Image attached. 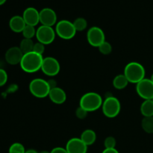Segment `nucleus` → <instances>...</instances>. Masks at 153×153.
<instances>
[{
    "label": "nucleus",
    "mask_w": 153,
    "mask_h": 153,
    "mask_svg": "<svg viewBox=\"0 0 153 153\" xmlns=\"http://www.w3.org/2000/svg\"><path fill=\"white\" fill-rule=\"evenodd\" d=\"M102 153H120V152H118L117 149L114 148V149H105Z\"/></svg>",
    "instance_id": "obj_32"
},
{
    "label": "nucleus",
    "mask_w": 153,
    "mask_h": 153,
    "mask_svg": "<svg viewBox=\"0 0 153 153\" xmlns=\"http://www.w3.org/2000/svg\"><path fill=\"white\" fill-rule=\"evenodd\" d=\"M56 36L55 30L52 27L41 25L36 31V38L37 41L44 45H49L53 43Z\"/></svg>",
    "instance_id": "obj_7"
},
{
    "label": "nucleus",
    "mask_w": 153,
    "mask_h": 153,
    "mask_svg": "<svg viewBox=\"0 0 153 153\" xmlns=\"http://www.w3.org/2000/svg\"><path fill=\"white\" fill-rule=\"evenodd\" d=\"M136 91L144 100L153 98V82L150 79H143L136 85Z\"/></svg>",
    "instance_id": "obj_10"
},
{
    "label": "nucleus",
    "mask_w": 153,
    "mask_h": 153,
    "mask_svg": "<svg viewBox=\"0 0 153 153\" xmlns=\"http://www.w3.org/2000/svg\"><path fill=\"white\" fill-rule=\"evenodd\" d=\"M36 31H37V29L35 28V27L32 26V25H26L24 28L22 34L24 38L32 39L34 36H36Z\"/></svg>",
    "instance_id": "obj_23"
},
{
    "label": "nucleus",
    "mask_w": 153,
    "mask_h": 153,
    "mask_svg": "<svg viewBox=\"0 0 153 153\" xmlns=\"http://www.w3.org/2000/svg\"><path fill=\"white\" fill-rule=\"evenodd\" d=\"M57 14L53 9L44 7L40 11V22L41 25L52 27L57 24Z\"/></svg>",
    "instance_id": "obj_11"
},
{
    "label": "nucleus",
    "mask_w": 153,
    "mask_h": 153,
    "mask_svg": "<svg viewBox=\"0 0 153 153\" xmlns=\"http://www.w3.org/2000/svg\"><path fill=\"white\" fill-rule=\"evenodd\" d=\"M102 103V98L100 94L95 92H89L85 94L81 97L79 106L88 112H92L100 108Z\"/></svg>",
    "instance_id": "obj_3"
},
{
    "label": "nucleus",
    "mask_w": 153,
    "mask_h": 153,
    "mask_svg": "<svg viewBox=\"0 0 153 153\" xmlns=\"http://www.w3.org/2000/svg\"><path fill=\"white\" fill-rule=\"evenodd\" d=\"M150 79H151V81H152V82H153V73L152 74V76H151V78H150Z\"/></svg>",
    "instance_id": "obj_36"
},
{
    "label": "nucleus",
    "mask_w": 153,
    "mask_h": 153,
    "mask_svg": "<svg viewBox=\"0 0 153 153\" xmlns=\"http://www.w3.org/2000/svg\"><path fill=\"white\" fill-rule=\"evenodd\" d=\"M66 149L68 153H87L88 146L80 137H73L67 141Z\"/></svg>",
    "instance_id": "obj_12"
},
{
    "label": "nucleus",
    "mask_w": 153,
    "mask_h": 153,
    "mask_svg": "<svg viewBox=\"0 0 153 153\" xmlns=\"http://www.w3.org/2000/svg\"><path fill=\"white\" fill-rule=\"evenodd\" d=\"M117 144L116 139L112 136L106 137L104 140V146L105 149H114L115 148Z\"/></svg>",
    "instance_id": "obj_26"
},
{
    "label": "nucleus",
    "mask_w": 153,
    "mask_h": 153,
    "mask_svg": "<svg viewBox=\"0 0 153 153\" xmlns=\"http://www.w3.org/2000/svg\"><path fill=\"white\" fill-rule=\"evenodd\" d=\"M6 1H7V0H0V5H2L3 4H4Z\"/></svg>",
    "instance_id": "obj_34"
},
{
    "label": "nucleus",
    "mask_w": 153,
    "mask_h": 153,
    "mask_svg": "<svg viewBox=\"0 0 153 153\" xmlns=\"http://www.w3.org/2000/svg\"><path fill=\"white\" fill-rule=\"evenodd\" d=\"M87 40L91 46L98 48L102 43L105 41V35L101 28L98 26H93L88 31Z\"/></svg>",
    "instance_id": "obj_9"
},
{
    "label": "nucleus",
    "mask_w": 153,
    "mask_h": 153,
    "mask_svg": "<svg viewBox=\"0 0 153 153\" xmlns=\"http://www.w3.org/2000/svg\"><path fill=\"white\" fill-rule=\"evenodd\" d=\"M23 55L24 54L21 51L20 48L17 46H13L7 49L4 56L7 64L10 65H16V64H20Z\"/></svg>",
    "instance_id": "obj_13"
},
{
    "label": "nucleus",
    "mask_w": 153,
    "mask_h": 153,
    "mask_svg": "<svg viewBox=\"0 0 153 153\" xmlns=\"http://www.w3.org/2000/svg\"><path fill=\"white\" fill-rule=\"evenodd\" d=\"M88 113H89V112H88L85 109L82 108L80 107V106H79L76 111V117L80 120L85 119V118L87 117V116H88Z\"/></svg>",
    "instance_id": "obj_28"
},
{
    "label": "nucleus",
    "mask_w": 153,
    "mask_h": 153,
    "mask_svg": "<svg viewBox=\"0 0 153 153\" xmlns=\"http://www.w3.org/2000/svg\"><path fill=\"white\" fill-rule=\"evenodd\" d=\"M43 61V55L31 52L24 54L19 65L21 69L25 73H34L41 70Z\"/></svg>",
    "instance_id": "obj_1"
},
{
    "label": "nucleus",
    "mask_w": 153,
    "mask_h": 153,
    "mask_svg": "<svg viewBox=\"0 0 153 153\" xmlns=\"http://www.w3.org/2000/svg\"><path fill=\"white\" fill-rule=\"evenodd\" d=\"M41 70L46 76L53 77L59 73L61 70V65L56 58L50 56L46 57L43 58Z\"/></svg>",
    "instance_id": "obj_8"
},
{
    "label": "nucleus",
    "mask_w": 153,
    "mask_h": 153,
    "mask_svg": "<svg viewBox=\"0 0 153 153\" xmlns=\"http://www.w3.org/2000/svg\"><path fill=\"white\" fill-rule=\"evenodd\" d=\"M7 73L3 69H0V87H2L7 83Z\"/></svg>",
    "instance_id": "obj_29"
},
{
    "label": "nucleus",
    "mask_w": 153,
    "mask_h": 153,
    "mask_svg": "<svg viewBox=\"0 0 153 153\" xmlns=\"http://www.w3.org/2000/svg\"><path fill=\"white\" fill-rule=\"evenodd\" d=\"M98 49H99V51L100 52V53H102V55H110L112 52L111 44L109 42L106 41V40L99 46Z\"/></svg>",
    "instance_id": "obj_24"
},
{
    "label": "nucleus",
    "mask_w": 153,
    "mask_h": 153,
    "mask_svg": "<svg viewBox=\"0 0 153 153\" xmlns=\"http://www.w3.org/2000/svg\"><path fill=\"white\" fill-rule=\"evenodd\" d=\"M39 153H51L50 152H49V151H41V152H39Z\"/></svg>",
    "instance_id": "obj_35"
},
{
    "label": "nucleus",
    "mask_w": 153,
    "mask_h": 153,
    "mask_svg": "<svg viewBox=\"0 0 153 153\" xmlns=\"http://www.w3.org/2000/svg\"><path fill=\"white\" fill-rule=\"evenodd\" d=\"M80 138L87 146H91L97 140V134L94 130L86 129L82 133Z\"/></svg>",
    "instance_id": "obj_17"
},
{
    "label": "nucleus",
    "mask_w": 153,
    "mask_h": 153,
    "mask_svg": "<svg viewBox=\"0 0 153 153\" xmlns=\"http://www.w3.org/2000/svg\"><path fill=\"white\" fill-rule=\"evenodd\" d=\"M51 153H68L67 152V149L66 148H63V147H55L54 149H52V151L50 152Z\"/></svg>",
    "instance_id": "obj_30"
},
{
    "label": "nucleus",
    "mask_w": 153,
    "mask_h": 153,
    "mask_svg": "<svg viewBox=\"0 0 153 153\" xmlns=\"http://www.w3.org/2000/svg\"><path fill=\"white\" fill-rule=\"evenodd\" d=\"M25 153H39V152H37V151L34 150V149H28V150L25 151Z\"/></svg>",
    "instance_id": "obj_33"
},
{
    "label": "nucleus",
    "mask_w": 153,
    "mask_h": 153,
    "mask_svg": "<svg viewBox=\"0 0 153 153\" xmlns=\"http://www.w3.org/2000/svg\"><path fill=\"white\" fill-rule=\"evenodd\" d=\"M140 113L144 117H153V101L152 100H144L140 105Z\"/></svg>",
    "instance_id": "obj_18"
},
{
    "label": "nucleus",
    "mask_w": 153,
    "mask_h": 153,
    "mask_svg": "<svg viewBox=\"0 0 153 153\" xmlns=\"http://www.w3.org/2000/svg\"><path fill=\"white\" fill-rule=\"evenodd\" d=\"M34 45V43L33 42L32 39L24 38L20 42V44H19V47L20 48L21 51L23 52V54H26L33 52Z\"/></svg>",
    "instance_id": "obj_20"
},
{
    "label": "nucleus",
    "mask_w": 153,
    "mask_h": 153,
    "mask_svg": "<svg viewBox=\"0 0 153 153\" xmlns=\"http://www.w3.org/2000/svg\"><path fill=\"white\" fill-rule=\"evenodd\" d=\"M152 101H153V98H152Z\"/></svg>",
    "instance_id": "obj_37"
},
{
    "label": "nucleus",
    "mask_w": 153,
    "mask_h": 153,
    "mask_svg": "<svg viewBox=\"0 0 153 153\" xmlns=\"http://www.w3.org/2000/svg\"><path fill=\"white\" fill-rule=\"evenodd\" d=\"M49 97L53 103L61 105L65 102L67 100V94L62 88L56 87L50 90Z\"/></svg>",
    "instance_id": "obj_15"
},
{
    "label": "nucleus",
    "mask_w": 153,
    "mask_h": 153,
    "mask_svg": "<svg viewBox=\"0 0 153 153\" xmlns=\"http://www.w3.org/2000/svg\"><path fill=\"white\" fill-rule=\"evenodd\" d=\"M128 83L129 82L124 74L117 75L113 80V86L117 90L125 89Z\"/></svg>",
    "instance_id": "obj_19"
},
{
    "label": "nucleus",
    "mask_w": 153,
    "mask_h": 153,
    "mask_svg": "<svg viewBox=\"0 0 153 153\" xmlns=\"http://www.w3.org/2000/svg\"><path fill=\"white\" fill-rule=\"evenodd\" d=\"M142 128L148 134H153V117H143L141 121Z\"/></svg>",
    "instance_id": "obj_21"
},
{
    "label": "nucleus",
    "mask_w": 153,
    "mask_h": 153,
    "mask_svg": "<svg viewBox=\"0 0 153 153\" xmlns=\"http://www.w3.org/2000/svg\"><path fill=\"white\" fill-rule=\"evenodd\" d=\"M102 108L105 116L108 118H114L118 116L120 112V102L116 97L110 96L103 101Z\"/></svg>",
    "instance_id": "obj_5"
},
{
    "label": "nucleus",
    "mask_w": 153,
    "mask_h": 153,
    "mask_svg": "<svg viewBox=\"0 0 153 153\" xmlns=\"http://www.w3.org/2000/svg\"><path fill=\"white\" fill-rule=\"evenodd\" d=\"M33 52H36V53L39 54V55H43V54L45 52V45L38 41L37 43H34Z\"/></svg>",
    "instance_id": "obj_27"
},
{
    "label": "nucleus",
    "mask_w": 153,
    "mask_h": 153,
    "mask_svg": "<svg viewBox=\"0 0 153 153\" xmlns=\"http://www.w3.org/2000/svg\"><path fill=\"white\" fill-rule=\"evenodd\" d=\"M55 30L57 35L64 40H70L73 38L77 32L73 22L67 19H62L57 22Z\"/></svg>",
    "instance_id": "obj_6"
},
{
    "label": "nucleus",
    "mask_w": 153,
    "mask_h": 153,
    "mask_svg": "<svg viewBox=\"0 0 153 153\" xmlns=\"http://www.w3.org/2000/svg\"><path fill=\"white\" fill-rule=\"evenodd\" d=\"M73 25H74L76 31H82L86 29L88 27V22L85 18L79 17L75 19L73 22Z\"/></svg>",
    "instance_id": "obj_22"
},
{
    "label": "nucleus",
    "mask_w": 153,
    "mask_h": 153,
    "mask_svg": "<svg viewBox=\"0 0 153 153\" xmlns=\"http://www.w3.org/2000/svg\"><path fill=\"white\" fill-rule=\"evenodd\" d=\"M22 16L26 25L35 27L40 22V11L34 7H28L25 9Z\"/></svg>",
    "instance_id": "obj_14"
},
{
    "label": "nucleus",
    "mask_w": 153,
    "mask_h": 153,
    "mask_svg": "<svg viewBox=\"0 0 153 153\" xmlns=\"http://www.w3.org/2000/svg\"><path fill=\"white\" fill-rule=\"evenodd\" d=\"M47 82H48V84H49L50 89H52V88H55L57 87V82L55 79H49V80H48Z\"/></svg>",
    "instance_id": "obj_31"
},
{
    "label": "nucleus",
    "mask_w": 153,
    "mask_h": 153,
    "mask_svg": "<svg viewBox=\"0 0 153 153\" xmlns=\"http://www.w3.org/2000/svg\"><path fill=\"white\" fill-rule=\"evenodd\" d=\"M124 75L129 83L136 84L145 79L146 70L144 67L138 62H130L126 64L124 69Z\"/></svg>",
    "instance_id": "obj_2"
},
{
    "label": "nucleus",
    "mask_w": 153,
    "mask_h": 153,
    "mask_svg": "<svg viewBox=\"0 0 153 153\" xmlns=\"http://www.w3.org/2000/svg\"><path fill=\"white\" fill-rule=\"evenodd\" d=\"M50 90L47 81L40 78L33 79L29 84L30 92L37 98L42 99L49 97Z\"/></svg>",
    "instance_id": "obj_4"
},
{
    "label": "nucleus",
    "mask_w": 153,
    "mask_h": 153,
    "mask_svg": "<svg viewBox=\"0 0 153 153\" xmlns=\"http://www.w3.org/2000/svg\"><path fill=\"white\" fill-rule=\"evenodd\" d=\"M25 149L20 143H13L10 146L8 153H25Z\"/></svg>",
    "instance_id": "obj_25"
},
{
    "label": "nucleus",
    "mask_w": 153,
    "mask_h": 153,
    "mask_svg": "<svg viewBox=\"0 0 153 153\" xmlns=\"http://www.w3.org/2000/svg\"><path fill=\"white\" fill-rule=\"evenodd\" d=\"M25 25H26V23H25L23 17L19 16V15L12 16L9 21V27L13 32L22 33Z\"/></svg>",
    "instance_id": "obj_16"
}]
</instances>
